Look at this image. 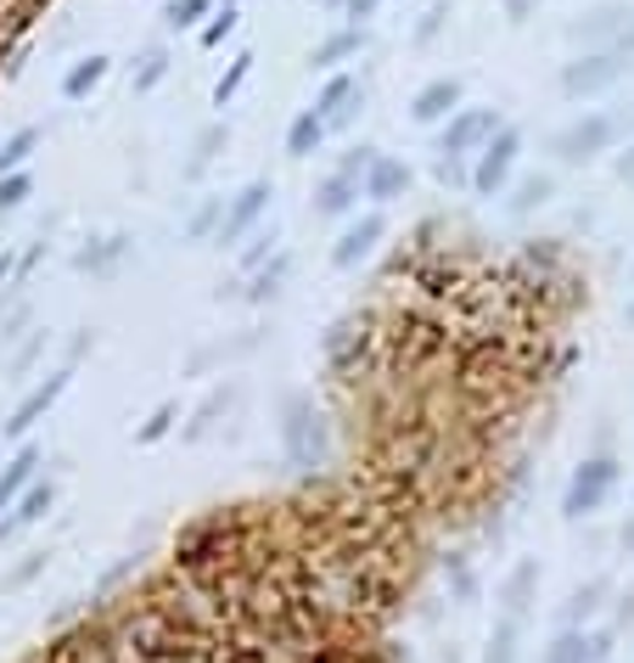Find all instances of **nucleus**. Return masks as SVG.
Listing matches in <instances>:
<instances>
[{"mask_svg": "<svg viewBox=\"0 0 634 663\" xmlns=\"http://www.w3.org/2000/svg\"><path fill=\"white\" fill-rule=\"evenodd\" d=\"M483 663H522V619H495L489 647H483Z\"/></svg>", "mask_w": 634, "mask_h": 663, "instance_id": "40", "label": "nucleus"}, {"mask_svg": "<svg viewBox=\"0 0 634 663\" xmlns=\"http://www.w3.org/2000/svg\"><path fill=\"white\" fill-rule=\"evenodd\" d=\"M57 479H63V472H57V461H52V472H45V479H34L7 512H0V551L18 546L34 524H45V517H52V506H57Z\"/></svg>", "mask_w": 634, "mask_h": 663, "instance_id": "15", "label": "nucleus"}, {"mask_svg": "<svg viewBox=\"0 0 634 663\" xmlns=\"http://www.w3.org/2000/svg\"><path fill=\"white\" fill-rule=\"evenodd\" d=\"M387 7V0H326V18H337V23H371L376 12Z\"/></svg>", "mask_w": 634, "mask_h": 663, "instance_id": "48", "label": "nucleus"}, {"mask_svg": "<svg viewBox=\"0 0 634 663\" xmlns=\"http://www.w3.org/2000/svg\"><path fill=\"white\" fill-rule=\"evenodd\" d=\"M612 175L629 186V192H634V141H623V147L612 153Z\"/></svg>", "mask_w": 634, "mask_h": 663, "instance_id": "53", "label": "nucleus"}, {"mask_svg": "<svg viewBox=\"0 0 634 663\" xmlns=\"http://www.w3.org/2000/svg\"><path fill=\"white\" fill-rule=\"evenodd\" d=\"M12 270H18V254H0V299L12 293Z\"/></svg>", "mask_w": 634, "mask_h": 663, "instance_id": "58", "label": "nucleus"}, {"mask_svg": "<svg viewBox=\"0 0 634 663\" xmlns=\"http://www.w3.org/2000/svg\"><path fill=\"white\" fill-rule=\"evenodd\" d=\"M34 198V175L18 169V175H0V220H12L23 203Z\"/></svg>", "mask_w": 634, "mask_h": 663, "instance_id": "47", "label": "nucleus"}, {"mask_svg": "<svg viewBox=\"0 0 634 663\" xmlns=\"http://www.w3.org/2000/svg\"><path fill=\"white\" fill-rule=\"evenodd\" d=\"M68 383H73V366H52V371H45V383H34V389L12 405V416L0 422V439H7V445H23V439L39 428V422L57 411V400L68 394Z\"/></svg>", "mask_w": 634, "mask_h": 663, "instance_id": "11", "label": "nucleus"}, {"mask_svg": "<svg viewBox=\"0 0 634 663\" xmlns=\"http://www.w3.org/2000/svg\"><path fill=\"white\" fill-rule=\"evenodd\" d=\"M292 270H298V254L281 248V254L264 259L253 276H241V304H248V310H270V304H281L286 288H292Z\"/></svg>", "mask_w": 634, "mask_h": 663, "instance_id": "20", "label": "nucleus"}, {"mask_svg": "<svg viewBox=\"0 0 634 663\" xmlns=\"http://www.w3.org/2000/svg\"><path fill=\"white\" fill-rule=\"evenodd\" d=\"M225 153H230V124H225V119H208L197 135H191V153H185V164H180V180L197 186Z\"/></svg>", "mask_w": 634, "mask_h": 663, "instance_id": "25", "label": "nucleus"}, {"mask_svg": "<svg viewBox=\"0 0 634 663\" xmlns=\"http://www.w3.org/2000/svg\"><path fill=\"white\" fill-rule=\"evenodd\" d=\"M432 180L444 186V192H472V158H444V153H432Z\"/></svg>", "mask_w": 634, "mask_h": 663, "instance_id": "46", "label": "nucleus"}, {"mask_svg": "<svg viewBox=\"0 0 634 663\" xmlns=\"http://www.w3.org/2000/svg\"><path fill=\"white\" fill-rule=\"evenodd\" d=\"M438 574H444L450 607H477V602H483V574H477L472 551H450L444 562H438Z\"/></svg>", "mask_w": 634, "mask_h": 663, "instance_id": "28", "label": "nucleus"}, {"mask_svg": "<svg viewBox=\"0 0 634 663\" xmlns=\"http://www.w3.org/2000/svg\"><path fill=\"white\" fill-rule=\"evenodd\" d=\"M275 439H281V461L286 472H298V479H315V472L331 467V416L326 405L309 394V389H286L281 405H275Z\"/></svg>", "mask_w": 634, "mask_h": 663, "instance_id": "1", "label": "nucleus"}, {"mask_svg": "<svg viewBox=\"0 0 634 663\" xmlns=\"http://www.w3.org/2000/svg\"><path fill=\"white\" fill-rule=\"evenodd\" d=\"M79 613H90V591H73V596H63L52 613H45V630H68Z\"/></svg>", "mask_w": 634, "mask_h": 663, "instance_id": "49", "label": "nucleus"}, {"mask_svg": "<svg viewBox=\"0 0 634 663\" xmlns=\"http://www.w3.org/2000/svg\"><path fill=\"white\" fill-rule=\"evenodd\" d=\"M629 467L618 461V450H590L573 472H567V490H562V524L578 529V524H596V517L612 506V495L623 490Z\"/></svg>", "mask_w": 634, "mask_h": 663, "instance_id": "2", "label": "nucleus"}, {"mask_svg": "<svg viewBox=\"0 0 634 663\" xmlns=\"http://www.w3.org/2000/svg\"><path fill=\"white\" fill-rule=\"evenodd\" d=\"M382 243H387V214L382 209H365V214L343 220V231L331 236L326 259H331V270H360L365 259H376Z\"/></svg>", "mask_w": 634, "mask_h": 663, "instance_id": "12", "label": "nucleus"}, {"mask_svg": "<svg viewBox=\"0 0 634 663\" xmlns=\"http://www.w3.org/2000/svg\"><path fill=\"white\" fill-rule=\"evenodd\" d=\"M461 102H466V85H461L455 74H438V79H427L416 97H410V124L432 130V124H444Z\"/></svg>", "mask_w": 634, "mask_h": 663, "instance_id": "22", "label": "nucleus"}, {"mask_svg": "<svg viewBox=\"0 0 634 663\" xmlns=\"http://www.w3.org/2000/svg\"><path fill=\"white\" fill-rule=\"evenodd\" d=\"M623 141H629V135H623L618 113H612V108H590V113H578V119L556 124V130L545 135V153H551L562 169H590L596 158L618 153Z\"/></svg>", "mask_w": 634, "mask_h": 663, "instance_id": "3", "label": "nucleus"}, {"mask_svg": "<svg viewBox=\"0 0 634 663\" xmlns=\"http://www.w3.org/2000/svg\"><path fill=\"white\" fill-rule=\"evenodd\" d=\"M618 52H629V57H634V23L623 29V40H618Z\"/></svg>", "mask_w": 634, "mask_h": 663, "instance_id": "60", "label": "nucleus"}, {"mask_svg": "<svg viewBox=\"0 0 634 663\" xmlns=\"http://www.w3.org/2000/svg\"><path fill=\"white\" fill-rule=\"evenodd\" d=\"M612 630H618V636L634 630V591H618V596H612Z\"/></svg>", "mask_w": 634, "mask_h": 663, "instance_id": "52", "label": "nucleus"}, {"mask_svg": "<svg viewBox=\"0 0 634 663\" xmlns=\"http://www.w3.org/2000/svg\"><path fill=\"white\" fill-rule=\"evenodd\" d=\"M612 652H618V630L590 625V630H556L540 663H612Z\"/></svg>", "mask_w": 634, "mask_h": 663, "instance_id": "16", "label": "nucleus"}, {"mask_svg": "<svg viewBox=\"0 0 634 663\" xmlns=\"http://www.w3.org/2000/svg\"><path fill=\"white\" fill-rule=\"evenodd\" d=\"M39 467H45V445H34V439H23L18 445V456L0 467V512H7L34 479H39Z\"/></svg>", "mask_w": 634, "mask_h": 663, "instance_id": "30", "label": "nucleus"}, {"mask_svg": "<svg viewBox=\"0 0 634 663\" xmlns=\"http://www.w3.org/2000/svg\"><path fill=\"white\" fill-rule=\"evenodd\" d=\"M45 147V124H23V130H12L7 141H0V175H18V169H29V158Z\"/></svg>", "mask_w": 634, "mask_h": 663, "instance_id": "38", "label": "nucleus"}, {"mask_svg": "<svg viewBox=\"0 0 634 663\" xmlns=\"http://www.w3.org/2000/svg\"><path fill=\"white\" fill-rule=\"evenodd\" d=\"M135 259V236L129 231H102V236H84L73 248V276H90V281H118Z\"/></svg>", "mask_w": 634, "mask_h": 663, "instance_id": "14", "label": "nucleus"}, {"mask_svg": "<svg viewBox=\"0 0 634 663\" xmlns=\"http://www.w3.org/2000/svg\"><path fill=\"white\" fill-rule=\"evenodd\" d=\"M270 321H253V326H236V332H219V338L197 344L185 360H180V377H191V383H203V377H225V366H241L253 360L264 344H270Z\"/></svg>", "mask_w": 634, "mask_h": 663, "instance_id": "5", "label": "nucleus"}, {"mask_svg": "<svg viewBox=\"0 0 634 663\" xmlns=\"http://www.w3.org/2000/svg\"><path fill=\"white\" fill-rule=\"evenodd\" d=\"M360 349H365V321H360V315H343V321L326 326V338H320L326 366H349Z\"/></svg>", "mask_w": 634, "mask_h": 663, "instance_id": "33", "label": "nucleus"}, {"mask_svg": "<svg viewBox=\"0 0 634 663\" xmlns=\"http://www.w3.org/2000/svg\"><path fill=\"white\" fill-rule=\"evenodd\" d=\"M416 619H421V625H438V596H421V607H416Z\"/></svg>", "mask_w": 634, "mask_h": 663, "instance_id": "59", "label": "nucleus"}, {"mask_svg": "<svg viewBox=\"0 0 634 663\" xmlns=\"http://www.w3.org/2000/svg\"><path fill=\"white\" fill-rule=\"evenodd\" d=\"M612 551H618V557H634V512H629L623 524H618V535H612Z\"/></svg>", "mask_w": 634, "mask_h": 663, "instance_id": "56", "label": "nucleus"}, {"mask_svg": "<svg viewBox=\"0 0 634 663\" xmlns=\"http://www.w3.org/2000/svg\"><path fill=\"white\" fill-rule=\"evenodd\" d=\"M556 192H562L556 169H528V175H517L506 192H500V209H506V220H533L540 209L556 203Z\"/></svg>", "mask_w": 634, "mask_h": 663, "instance_id": "19", "label": "nucleus"}, {"mask_svg": "<svg viewBox=\"0 0 634 663\" xmlns=\"http://www.w3.org/2000/svg\"><path fill=\"white\" fill-rule=\"evenodd\" d=\"M360 52H371V29H360V23H337L326 40H315L309 74H337L343 63H354Z\"/></svg>", "mask_w": 634, "mask_h": 663, "instance_id": "24", "label": "nucleus"}, {"mask_svg": "<svg viewBox=\"0 0 634 663\" xmlns=\"http://www.w3.org/2000/svg\"><path fill=\"white\" fill-rule=\"evenodd\" d=\"M612 596H618V580H612V574L578 580V585L567 591V602L556 607V625H562V630H590V625H601V613L612 607Z\"/></svg>", "mask_w": 634, "mask_h": 663, "instance_id": "17", "label": "nucleus"}, {"mask_svg": "<svg viewBox=\"0 0 634 663\" xmlns=\"http://www.w3.org/2000/svg\"><path fill=\"white\" fill-rule=\"evenodd\" d=\"M483 546H495V551L506 546V517H500V512L489 517V524H483Z\"/></svg>", "mask_w": 634, "mask_h": 663, "instance_id": "57", "label": "nucleus"}, {"mask_svg": "<svg viewBox=\"0 0 634 663\" xmlns=\"http://www.w3.org/2000/svg\"><path fill=\"white\" fill-rule=\"evenodd\" d=\"M410 186H416V169H410L405 158H394V153H382V158L365 169V180H360V198H365L371 209H394V203L410 198Z\"/></svg>", "mask_w": 634, "mask_h": 663, "instance_id": "18", "label": "nucleus"}, {"mask_svg": "<svg viewBox=\"0 0 634 663\" xmlns=\"http://www.w3.org/2000/svg\"><path fill=\"white\" fill-rule=\"evenodd\" d=\"M214 7H219V0H163L158 23H163V34H197Z\"/></svg>", "mask_w": 634, "mask_h": 663, "instance_id": "39", "label": "nucleus"}, {"mask_svg": "<svg viewBox=\"0 0 634 663\" xmlns=\"http://www.w3.org/2000/svg\"><path fill=\"white\" fill-rule=\"evenodd\" d=\"M281 254V225L275 220H264V225H253L248 236H241V248H236V276H253L264 259H275Z\"/></svg>", "mask_w": 634, "mask_h": 663, "instance_id": "35", "label": "nucleus"}, {"mask_svg": "<svg viewBox=\"0 0 634 663\" xmlns=\"http://www.w3.org/2000/svg\"><path fill=\"white\" fill-rule=\"evenodd\" d=\"M34 326H39V304H34L29 293L0 299V349H12L18 338H29Z\"/></svg>", "mask_w": 634, "mask_h": 663, "instance_id": "36", "label": "nucleus"}, {"mask_svg": "<svg viewBox=\"0 0 634 663\" xmlns=\"http://www.w3.org/2000/svg\"><path fill=\"white\" fill-rule=\"evenodd\" d=\"M270 209H275V180H270V175H253L248 186H236V192L225 198V220H219V231H214V248L236 254L241 236L270 220Z\"/></svg>", "mask_w": 634, "mask_h": 663, "instance_id": "9", "label": "nucleus"}, {"mask_svg": "<svg viewBox=\"0 0 634 663\" xmlns=\"http://www.w3.org/2000/svg\"><path fill=\"white\" fill-rule=\"evenodd\" d=\"M634 23V7L629 0H596V7H578L567 23H562V40L573 52H607V45L623 40V29Z\"/></svg>", "mask_w": 634, "mask_h": 663, "instance_id": "10", "label": "nucleus"}, {"mask_svg": "<svg viewBox=\"0 0 634 663\" xmlns=\"http://www.w3.org/2000/svg\"><path fill=\"white\" fill-rule=\"evenodd\" d=\"M623 321H629V332H634V293H629V304H623Z\"/></svg>", "mask_w": 634, "mask_h": 663, "instance_id": "61", "label": "nucleus"}, {"mask_svg": "<svg viewBox=\"0 0 634 663\" xmlns=\"http://www.w3.org/2000/svg\"><path fill=\"white\" fill-rule=\"evenodd\" d=\"M45 568H52V546H29L7 574H0V596H23L34 580H45Z\"/></svg>", "mask_w": 634, "mask_h": 663, "instance_id": "37", "label": "nucleus"}, {"mask_svg": "<svg viewBox=\"0 0 634 663\" xmlns=\"http://www.w3.org/2000/svg\"><path fill=\"white\" fill-rule=\"evenodd\" d=\"M500 12H506L511 29H528L533 18H540V0H500Z\"/></svg>", "mask_w": 634, "mask_h": 663, "instance_id": "51", "label": "nucleus"}, {"mask_svg": "<svg viewBox=\"0 0 634 663\" xmlns=\"http://www.w3.org/2000/svg\"><path fill=\"white\" fill-rule=\"evenodd\" d=\"M360 180L354 175H337V169H326L315 186H309V209H315V220H354L360 214Z\"/></svg>", "mask_w": 634, "mask_h": 663, "instance_id": "23", "label": "nucleus"}, {"mask_svg": "<svg viewBox=\"0 0 634 663\" xmlns=\"http://www.w3.org/2000/svg\"><path fill=\"white\" fill-rule=\"evenodd\" d=\"M169 68H174L169 40H146L135 52V63H129V90H135V97H152V90L169 79Z\"/></svg>", "mask_w": 634, "mask_h": 663, "instance_id": "31", "label": "nucleus"}, {"mask_svg": "<svg viewBox=\"0 0 634 663\" xmlns=\"http://www.w3.org/2000/svg\"><path fill=\"white\" fill-rule=\"evenodd\" d=\"M146 551H152V540H146V529H140V540H135L129 551H118V557H113V562L102 568V574L90 580V607H102V602H107L113 591H124V585H129V580L140 574V568H146Z\"/></svg>", "mask_w": 634, "mask_h": 663, "instance_id": "27", "label": "nucleus"}, {"mask_svg": "<svg viewBox=\"0 0 634 663\" xmlns=\"http://www.w3.org/2000/svg\"><path fill=\"white\" fill-rule=\"evenodd\" d=\"M107 74H113V57L107 52H84L79 63H68V74H63V102H90L95 90L107 85Z\"/></svg>", "mask_w": 634, "mask_h": 663, "instance_id": "29", "label": "nucleus"}, {"mask_svg": "<svg viewBox=\"0 0 634 663\" xmlns=\"http://www.w3.org/2000/svg\"><path fill=\"white\" fill-rule=\"evenodd\" d=\"M634 74V57L607 45V52H573L562 68H556V90L562 102H596V97H612V90Z\"/></svg>", "mask_w": 634, "mask_h": 663, "instance_id": "4", "label": "nucleus"}, {"mask_svg": "<svg viewBox=\"0 0 634 663\" xmlns=\"http://www.w3.org/2000/svg\"><path fill=\"white\" fill-rule=\"evenodd\" d=\"M236 34H241V7H214L208 23L197 29V45H203V52H219V45L236 40Z\"/></svg>", "mask_w": 634, "mask_h": 663, "instance_id": "44", "label": "nucleus"}, {"mask_svg": "<svg viewBox=\"0 0 634 663\" xmlns=\"http://www.w3.org/2000/svg\"><path fill=\"white\" fill-rule=\"evenodd\" d=\"M450 18H455V0H432V7L416 18V29H410V45H416V52H432V45L444 40Z\"/></svg>", "mask_w": 634, "mask_h": 663, "instance_id": "41", "label": "nucleus"}, {"mask_svg": "<svg viewBox=\"0 0 634 663\" xmlns=\"http://www.w3.org/2000/svg\"><path fill=\"white\" fill-rule=\"evenodd\" d=\"M590 551V557H601V551H612V535H601V529H584L578 535V557Z\"/></svg>", "mask_w": 634, "mask_h": 663, "instance_id": "55", "label": "nucleus"}, {"mask_svg": "<svg viewBox=\"0 0 634 663\" xmlns=\"http://www.w3.org/2000/svg\"><path fill=\"white\" fill-rule=\"evenodd\" d=\"M180 416H185V411H180V400H163V405H152V416H146L129 439H135V445H163V439L180 428Z\"/></svg>", "mask_w": 634, "mask_h": 663, "instance_id": "43", "label": "nucleus"}, {"mask_svg": "<svg viewBox=\"0 0 634 663\" xmlns=\"http://www.w3.org/2000/svg\"><path fill=\"white\" fill-rule=\"evenodd\" d=\"M315 119L326 124V135H354L360 130V119H365V108H371V79H360V74H326L320 79V90H315Z\"/></svg>", "mask_w": 634, "mask_h": 663, "instance_id": "8", "label": "nucleus"}, {"mask_svg": "<svg viewBox=\"0 0 634 663\" xmlns=\"http://www.w3.org/2000/svg\"><path fill=\"white\" fill-rule=\"evenodd\" d=\"M506 124L500 108H455L444 124H438V141H432V153H444V158H472L483 141H489L495 130Z\"/></svg>", "mask_w": 634, "mask_h": 663, "instance_id": "13", "label": "nucleus"}, {"mask_svg": "<svg viewBox=\"0 0 634 663\" xmlns=\"http://www.w3.org/2000/svg\"><path fill=\"white\" fill-rule=\"evenodd\" d=\"M382 158V147H376V141H343V147H337L331 153V169L337 175H354V180H365V169Z\"/></svg>", "mask_w": 634, "mask_h": 663, "instance_id": "45", "label": "nucleus"}, {"mask_svg": "<svg viewBox=\"0 0 634 663\" xmlns=\"http://www.w3.org/2000/svg\"><path fill=\"white\" fill-rule=\"evenodd\" d=\"M241 400H248V383H241V377H219V383L197 400V405H191L185 416H180V445H191V450H197V445H208V439H219L225 434V422H236L241 416Z\"/></svg>", "mask_w": 634, "mask_h": 663, "instance_id": "7", "label": "nucleus"}, {"mask_svg": "<svg viewBox=\"0 0 634 663\" xmlns=\"http://www.w3.org/2000/svg\"><path fill=\"white\" fill-rule=\"evenodd\" d=\"M253 68H259V57H253V52H236V57H230V68L214 79V108H230V102L241 97V85L253 79Z\"/></svg>", "mask_w": 634, "mask_h": 663, "instance_id": "42", "label": "nucleus"}, {"mask_svg": "<svg viewBox=\"0 0 634 663\" xmlns=\"http://www.w3.org/2000/svg\"><path fill=\"white\" fill-rule=\"evenodd\" d=\"M522 147H528V130L506 119V124L472 153V198H489V203H495L506 186H511L517 164H522Z\"/></svg>", "mask_w": 634, "mask_h": 663, "instance_id": "6", "label": "nucleus"}, {"mask_svg": "<svg viewBox=\"0 0 634 663\" xmlns=\"http://www.w3.org/2000/svg\"><path fill=\"white\" fill-rule=\"evenodd\" d=\"M629 288H634V259H629Z\"/></svg>", "mask_w": 634, "mask_h": 663, "instance_id": "62", "label": "nucleus"}, {"mask_svg": "<svg viewBox=\"0 0 634 663\" xmlns=\"http://www.w3.org/2000/svg\"><path fill=\"white\" fill-rule=\"evenodd\" d=\"M90 355H95V326H73V338H68V349H63V366L79 371Z\"/></svg>", "mask_w": 634, "mask_h": 663, "instance_id": "50", "label": "nucleus"}, {"mask_svg": "<svg viewBox=\"0 0 634 663\" xmlns=\"http://www.w3.org/2000/svg\"><path fill=\"white\" fill-rule=\"evenodd\" d=\"M219 220H225V192H203L197 203H191V214H185V243L191 248H214V231H219Z\"/></svg>", "mask_w": 634, "mask_h": 663, "instance_id": "34", "label": "nucleus"}, {"mask_svg": "<svg viewBox=\"0 0 634 663\" xmlns=\"http://www.w3.org/2000/svg\"><path fill=\"white\" fill-rule=\"evenodd\" d=\"M326 124L315 119V108H304V113H292V124H286V158L292 164H309V158H320L326 153Z\"/></svg>", "mask_w": 634, "mask_h": 663, "instance_id": "32", "label": "nucleus"}, {"mask_svg": "<svg viewBox=\"0 0 634 663\" xmlns=\"http://www.w3.org/2000/svg\"><path fill=\"white\" fill-rule=\"evenodd\" d=\"M52 344H57V332H52V326H34L29 338H18V344L7 349V366H0V389H23Z\"/></svg>", "mask_w": 634, "mask_h": 663, "instance_id": "26", "label": "nucleus"}, {"mask_svg": "<svg viewBox=\"0 0 634 663\" xmlns=\"http://www.w3.org/2000/svg\"><path fill=\"white\" fill-rule=\"evenodd\" d=\"M522 259H528V265H545V270H551V265L562 259V248H556V243H540V236H533V243L522 248Z\"/></svg>", "mask_w": 634, "mask_h": 663, "instance_id": "54", "label": "nucleus"}, {"mask_svg": "<svg viewBox=\"0 0 634 663\" xmlns=\"http://www.w3.org/2000/svg\"><path fill=\"white\" fill-rule=\"evenodd\" d=\"M540 580H545L540 557H517V562L506 568V580H500V613H506V619H522V625H528L533 602H540Z\"/></svg>", "mask_w": 634, "mask_h": 663, "instance_id": "21", "label": "nucleus"}, {"mask_svg": "<svg viewBox=\"0 0 634 663\" xmlns=\"http://www.w3.org/2000/svg\"><path fill=\"white\" fill-rule=\"evenodd\" d=\"M219 7H236V0H219Z\"/></svg>", "mask_w": 634, "mask_h": 663, "instance_id": "63", "label": "nucleus"}]
</instances>
